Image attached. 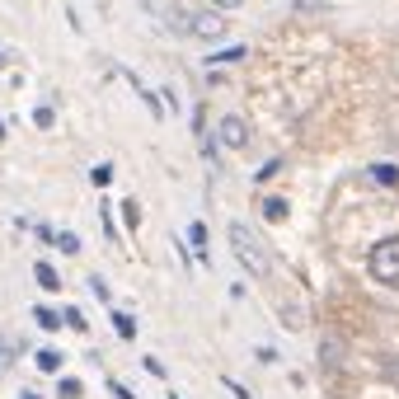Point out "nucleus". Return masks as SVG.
<instances>
[{"instance_id": "nucleus-1", "label": "nucleus", "mask_w": 399, "mask_h": 399, "mask_svg": "<svg viewBox=\"0 0 399 399\" xmlns=\"http://www.w3.org/2000/svg\"><path fill=\"white\" fill-rule=\"evenodd\" d=\"M231 254H235V263H240L249 277H268V273H273V259H268V249H263L259 240L249 235V226H240V221L231 226Z\"/></svg>"}, {"instance_id": "nucleus-2", "label": "nucleus", "mask_w": 399, "mask_h": 399, "mask_svg": "<svg viewBox=\"0 0 399 399\" xmlns=\"http://www.w3.org/2000/svg\"><path fill=\"white\" fill-rule=\"evenodd\" d=\"M371 277L381 282V287H399V235H385L371 245V259H367Z\"/></svg>"}, {"instance_id": "nucleus-3", "label": "nucleus", "mask_w": 399, "mask_h": 399, "mask_svg": "<svg viewBox=\"0 0 399 399\" xmlns=\"http://www.w3.org/2000/svg\"><path fill=\"white\" fill-rule=\"evenodd\" d=\"M188 38L221 43V38H226V15H216V10H193V15H188Z\"/></svg>"}, {"instance_id": "nucleus-4", "label": "nucleus", "mask_w": 399, "mask_h": 399, "mask_svg": "<svg viewBox=\"0 0 399 399\" xmlns=\"http://www.w3.org/2000/svg\"><path fill=\"white\" fill-rule=\"evenodd\" d=\"M216 141H221L226 151H245L249 146V123L245 118H235V113H226V118L216 123Z\"/></svg>"}, {"instance_id": "nucleus-5", "label": "nucleus", "mask_w": 399, "mask_h": 399, "mask_svg": "<svg viewBox=\"0 0 399 399\" xmlns=\"http://www.w3.org/2000/svg\"><path fill=\"white\" fill-rule=\"evenodd\" d=\"M33 277H38V287H43V292H62V273H57L52 263H38Z\"/></svg>"}, {"instance_id": "nucleus-6", "label": "nucleus", "mask_w": 399, "mask_h": 399, "mask_svg": "<svg viewBox=\"0 0 399 399\" xmlns=\"http://www.w3.org/2000/svg\"><path fill=\"white\" fill-rule=\"evenodd\" d=\"M188 245H193V254H198V259H207V226H202V221H193V226H188Z\"/></svg>"}, {"instance_id": "nucleus-7", "label": "nucleus", "mask_w": 399, "mask_h": 399, "mask_svg": "<svg viewBox=\"0 0 399 399\" xmlns=\"http://www.w3.org/2000/svg\"><path fill=\"white\" fill-rule=\"evenodd\" d=\"M113 329H118V338H127V343L137 338V320H132L127 310H113Z\"/></svg>"}, {"instance_id": "nucleus-8", "label": "nucleus", "mask_w": 399, "mask_h": 399, "mask_svg": "<svg viewBox=\"0 0 399 399\" xmlns=\"http://www.w3.org/2000/svg\"><path fill=\"white\" fill-rule=\"evenodd\" d=\"M287 212H292V207H287V198H263V216H268V221H287Z\"/></svg>"}, {"instance_id": "nucleus-9", "label": "nucleus", "mask_w": 399, "mask_h": 399, "mask_svg": "<svg viewBox=\"0 0 399 399\" xmlns=\"http://www.w3.org/2000/svg\"><path fill=\"white\" fill-rule=\"evenodd\" d=\"M371 179L381 188H395L399 184V165H371Z\"/></svg>"}, {"instance_id": "nucleus-10", "label": "nucleus", "mask_w": 399, "mask_h": 399, "mask_svg": "<svg viewBox=\"0 0 399 399\" xmlns=\"http://www.w3.org/2000/svg\"><path fill=\"white\" fill-rule=\"evenodd\" d=\"M249 57V47L245 43H235V47H226V52H212V62L207 66H221V62H245Z\"/></svg>"}, {"instance_id": "nucleus-11", "label": "nucleus", "mask_w": 399, "mask_h": 399, "mask_svg": "<svg viewBox=\"0 0 399 399\" xmlns=\"http://www.w3.org/2000/svg\"><path fill=\"white\" fill-rule=\"evenodd\" d=\"M33 362H38V371H62V353H57V348H38Z\"/></svg>"}, {"instance_id": "nucleus-12", "label": "nucleus", "mask_w": 399, "mask_h": 399, "mask_svg": "<svg viewBox=\"0 0 399 399\" xmlns=\"http://www.w3.org/2000/svg\"><path fill=\"white\" fill-rule=\"evenodd\" d=\"M33 320H38V329H47V334H52V329H62V315H57V310H47V306L33 310Z\"/></svg>"}, {"instance_id": "nucleus-13", "label": "nucleus", "mask_w": 399, "mask_h": 399, "mask_svg": "<svg viewBox=\"0 0 399 399\" xmlns=\"http://www.w3.org/2000/svg\"><path fill=\"white\" fill-rule=\"evenodd\" d=\"M123 221H127V231H137V226H141V207H137V198H127V202H123Z\"/></svg>"}, {"instance_id": "nucleus-14", "label": "nucleus", "mask_w": 399, "mask_h": 399, "mask_svg": "<svg viewBox=\"0 0 399 399\" xmlns=\"http://www.w3.org/2000/svg\"><path fill=\"white\" fill-rule=\"evenodd\" d=\"M90 184L94 188H108V184H113V165H94L90 169Z\"/></svg>"}, {"instance_id": "nucleus-15", "label": "nucleus", "mask_w": 399, "mask_h": 399, "mask_svg": "<svg viewBox=\"0 0 399 399\" xmlns=\"http://www.w3.org/2000/svg\"><path fill=\"white\" fill-rule=\"evenodd\" d=\"M57 390H62V399H80V395H85V385H80L76 376H62V385H57Z\"/></svg>"}, {"instance_id": "nucleus-16", "label": "nucleus", "mask_w": 399, "mask_h": 399, "mask_svg": "<svg viewBox=\"0 0 399 399\" xmlns=\"http://www.w3.org/2000/svg\"><path fill=\"white\" fill-rule=\"evenodd\" d=\"M57 249H62V254H80V240L71 231H62V235H57Z\"/></svg>"}, {"instance_id": "nucleus-17", "label": "nucleus", "mask_w": 399, "mask_h": 399, "mask_svg": "<svg viewBox=\"0 0 399 399\" xmlns=\"http://www.w3.org/2000/svg\"><path fill=\"white\" fill-rule=\"evenodd\" d=\"M33 123H38V127H52V123H57V113H52V108H33Z\"/></svg>"}, {"instance_id": "nucleus-18", "label": "nucleus", "mask_w": 399, "mask_h": 399, "mask_svg": "<svg viewBox=\"0 0 399 399\" xmlns=\"http://www.w3.org/2000/svg\"><path fill=\"white\" fill-rule=\"evenodd\" d=\"M90 292L99 296V301H108V282H104V277H90Z\"/></svg>"}, {"instance_id": "nucleus-19", "label": "nucleus", "mask_w": 399, "mask_h": 399, "mask_svg": "<svg viewBox=\"0 0 399 399\" xmlns=\"http://www.w3.org/2000/svg\"><path fill=\"white\" fill-rule=\"evenodd\" d=\"M66 324H71V329H80V334H85V315H80V310H66Z\"/></svg>"}, {"instance_id": "nucleus-20", "label": "nucleus", "mask_w": 399, "mask_h": 399, "mask_svg": "<svg viewBox=\"0 0 399 399\" xmlns=\"http://www.w3.org/2000/svg\"><path fill=\"white\" fill-rule=\"evenodd\" d=\"M277 169H282V160H268V165H263V169H259V184H263V179H273Z\"/></svg>"}, {"instance_id": "nucleus-21", "label": "nucleus", "mask_w": 399, "mask_h": 399, "mask_svg": "<svg viewBox=\"0 0 399 399\" xmlns=\"http://www.w3.org/2000/svg\"><path fill=\"white\" fill-rule=\"evenodd\" d=\"M245 0H212V10H240Z\"/></svg>"}, {"instance_id": "nucleus-22", "label": "nucleus", "mask_w": 399, "mask_h": 399, "mask_svg": "<svg viewBox=\"0 0 399 399\" xmlns=\"http://www.w3.org/2000/svg\"><path fill=\"white\" fill-rule=\"evenodd\" d=\"M226 390H231L235 399H249V390H240V385H235V381H226Z\"/></svg>"}, {"instance_id": "nucleus-23", "label": "nucleus", "mask_w": 399, "mask_h": 399, "mask_svg": "<svg viewBox=\"0 0 399 399\" xmlns=\"http://www.w3.org/2000/svg\"><path fill=\"white\" fill-rule=\"evenodd\" d=\"M113 395H118V399H137L132 390H127V385H113Z\"/></svg>"}, {"instance_id": "nucleus-24", "label": "nucleus", "mask_w": 399, "mask_h": 399, "mask_svg": "<svg viewBox=\"0 0 399 399\" xmlns=\"http://www.w3.org/2000/svg\"><path fill=\"white\" fill-rule=\"evenodd\" d=\"M0 141H5V123H0Z\"/></svg>"}, {"instance_id": "nucleus-25", "label": "nucleus", "mask_w": 399, "mask_h": 399, "mask_svg": "<svg viewBox=\"0 0 399 399\" xmlns=\"http://www.w3.org/2000/svg\"><path fill=\"white\" fill-rule=\"evenodd\" d=\"M19 399H38V395H19Z\"/></svg>"}, {"instance_id": "nucleus-26", "label": "nucleus", "mask_w": 399, "mask_h": 399, "mask_svg": "<svg viewBox=\"0 0 399 399\" xmlns=\"http://www.w3.org/2000/svg\"><path fill=\"white\" fill-rule=\"evenodd\" d=\"M169 399H179V395H174V390H169Z\"/></svg>"}, {"instance_id": "nucleus-27", "label": "nucleus", "mask_w": 399, "mask_h": 399, "mask_svg": "<svg viewBox=\"0 0 399 399\" xmlns=\"http://www.w3.org/2000/svg\"><path fill=\"white\" fill-rule=\"evenodd\" d=\"M0 66H5V57H0Z\"/></svg>"}]
</instances>
